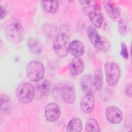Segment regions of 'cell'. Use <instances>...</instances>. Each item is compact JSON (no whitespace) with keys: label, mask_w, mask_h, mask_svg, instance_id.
Wrapping results in <instances>:
<instances>
[{"label":"cell","mask_w":132,"mask_h":132,"mask_svg":"<svg viewBox=\"0 0 132 132\" xmlns=\"http://www.w3.org/2000/svg\"><path fill=\"white\" fill-rule=\"evenodd\" d=\"M86 32L89 41L97 50L105 52L109 50L110 47L109 42L99 35L94 26H88L86 28Z\"/></svg>","instance_id":"6da1fadb"},{"label":"cell","mask_w":132,"mask_h":132,"mask_svg":"<svg viewBox=\"0 0 132 132\" xmlns=\"http://www.w3.org/2000/svg\"><path fill=\"white\" fill-rule=\"evenodd\" d=\"M7 39L13 43H19L23 39L24 30L22 25L19 22H13L8 24L5 29Z\"/></svg>","instance_id":"7a4b0ae2"},{"label":"cell","mask_w":132,"mask_h":132,"mask_svg":"<svg viewBox=\"0 0 132 132\" xmlns=\"http://www.w3.org/2000/svg\"><path fill=\"white\" fill-rule=\"evenodd\" d=\"M15 96L19 102L24 104L31 102L35 96V89L28 82L19 84L15 90Z\"/></svg>","instance_id":"3957f363"},{"label":"cell","mask_w":132,"mask_h":132,"mask_svg":"<svg viewBox=\"0 0 132 132\" xmlns=\"http://www.w3.org/2000/svg\"><path fill=\"white\" fill-rule=\"evenodd\" d=\"M70 38L65 33H60L55 38L53 48L55 54L60 57L67 56L69 53Z\"/></svg>","instance_id":"277c9868"},{"label":"cell","mask_w":132,"mask_h":132,"mask_svg":"<svg viewBox=\"0 0 132 132\" xmlns=\"http://www.w3.org/2000/svg\"><path fill=\"white\" fill-rule=\"evenodd\" d=\"M45 73L43 64L38 60L30 61L27 65L26 75L31 81L38 82L42 80Z\"/></svg>","instance_id":"5b68a950"},{"label":"cell","mask_w":132,"mask_h":132,"mask_svg":"<svg viewBox=\"0 0 132 132\" xmlns=\"http://www.w3.org/2000/svg\"><path fill=\"white\" fill-rule=\"evenodd\" d=\"M104 70L108 85L111 87L116 86L121 76L119 65L115 62H108L104 65Z\"/></svg>","instance_id":"8992f818"},{"label":"cell","mask_w":132,"mask_h":132,"mask_svg":"<svg viewBox=\"0 0 132 132\" xmlns=\"http://www.w3.org/2000/svg\"><path fill=\"white\" fill-rule=\"evenodd\" d=\"M61 115L60 106L55 103L47 104L44 108V116L46 120L50 122L57 121Z\"/></svg>","instance_id":"52a82bcc"},{"label":"cell","mask_w":132,"mask_h":132,"mask_svg":"<svg viewBox=\"0 0 132 132\" xmlns=\"http://www.w3.org/2000/svg\"><path fill=\"white\" fill-rule=\"evenodd\" d=\"M61 96L67 104H72L75 102L76 93L74 86L72 83H66L62 85Z\"/></svg>","instance_id":"ba28073f"},{"label":"cell","mask_w":132,"mask_h":132,"mask_svg":"<svg viewBox=\"0 0 132 132\" xmlns=\"http://www.w3.org/2000/svg\"><path fill=\"white\" fill-rule=\"evenodd\" d=\"M105 115L108 122L112 124H118L123 120L121 110L115 106H109L105 110Z\"/></svg>","instance_id":"9c48e42d"},{"label":"cell","mask_w":132,"mask_h":132,"mask_svg":"<svg viewBox=\"0 0 132 132\" xmlns=\"http://www.w3.org/2000/svg\"><path fill=\"white\" fill-rule=\"evenodd\" d=\"M80 85L82 91L86 94H93L95 91L93 77L89 74L86 75L81 78Z\"/></svg>","instance_id":"30bf717a"},{"label":"cell","mask_w":132,"mask_h":132,"mask_svg":"<svg viewBox=\"0 0 132 132\" xmlns=\"http://www.w3.org/2000/svg\"><path fill=\"white\" fill-rule=\"evenodd\" d=\"M84 62L79 57L73 58L69 64V72L73 76L80 74L84 71Z\"/></svg>","instance_id":"8fae6325"},{"label":"cell","mask_w":132,"mask_h":132,"mask_svg":"<svg viewBox=\"0 0 132 132\" xmlns=\"http://www.w3.org/2000/svg\"><path fill=\"white\" fill-rule=\"evenodd\" d=\"M51 90V82L48 80L44 79L37 85L35 90V95H37L39 98H46L50 94Z\"/></svg>","instance_id":"7c38bea8"},{"label":"cell","mask_w":132,"mask_h":132,"mask_svg":"<svg viewBox=\"0 0 132 132\" xmlns=\"http://www.w3.org/2000/svg\"><path fill=\"white\" fill-rule=\"evenodd\" d=\"M95 98L93 94H86L81 100L80 108L83 112L85 113H91L94 108Z\"/></svg>","instance_id":"4fadbf2b"},{"label":"cell","mask_w":132,"mask_h":132,"mask_svg":"<svg viewBox=\"0 0 132 132\" xmlns=\"http://www.w3.org/2000/svg\"><path fill=\"white\" fill-rule=\"evenodd\" d=\"M69 52L75 57H80L85 52V47L84 43L80 40H75L70 42Z\"/></svg>","instance_id":"5bb4252c"},{"label":"cell","mask_w":132,"mask_h":132,"mask_svg":"<svg viewBox=\"0 0 132 132\" xmlns=\"http://www.w3.org/2000/svg\"><path fill=\"white\" fill-rule=\"evenodd\" d=\"M103 3L105 11L110 18L116 20L120 17V10L113 2L109 1H104Z\"/></svg>","instance_id":"9a60e30c"},{"label":"cell","mask_w":132,"mask_h":132,"mask_svg":"<svg viewBox=\"0 0 132 132\" xmlns=\"http://www.w3.org/2000/svg\"><path fill=\"white\" fill-rule=\"evenodd\" d=\"M40 5L43 10L50 13H55L59 8L57 1H41Z\"/></svg>","instance_id":"2e32d148"},{"label":"cell","mask_w":132,"mask_h":132,"mask_svg":"<svg viewBox=\"0 0 132 132\" xmlns=\"http://www.w3.org/2000/svg\"><path fill=\"white\" fill-rule=\"evenodd\" d=\"M82 128V122L80 118L74 117L72 118L67 124L66 130L67 131L80 132Z\"/></svg>","instance_id":"e0dca14e"},{"label":"cell","mask_w":132,"mask_h":132,"mask_svg":"<svg viewBox=\"0 0 132 132\" xmlns=\"http://www.w3.org/2000/svg\"><path fill=\"white\" fill-rule=\"evenodd\" d=\"M1 112L4 114H9L12 110V104L10 98L6 95L1 94L0 96Z\"/></svg>","instance_id":"ac0fdd59"},{"label":"cell","mask_w":132,"mask_h":132,"mask_svg":"<svg viewBox=\"0 0 132 132\" xmlns=\"http://www.w3.org/2000/svg\"><path fill=\"white\" fill-rule=\"evenodd\" d=\"M29 50L34 54H39L42 51V45L40 41L35 38H30L27 42Z\"/></svg>","instance_id":"d6986e66"},{"label":"cell","mask_w":132,"mask_h":132,"mask_svg":"<svg viewBox=\"0 0 132 132\" xmlns=\"http://www.w3.org/2000/svg\"><path fill=\"white\" fill-rule=\"evenodd\" d=\"M93 78L96 90H101L103 86V77L102 71L100 68H97L94 71Z\"/></svg>","instance_id":"ffe728a7"},{"label":"cell","mask_w":132,"mask_h":132,"mask_svg":"<svg viewBox=\"0 0 132 132\" xmlns=\"http://www.w3.org/2000/svg\"><path fill=\"white\" fill-rule=\"evenodd\" d=\"M86 131H100V125L97 121L92 118H89L85 124Z\"/></svg>","instance_id":"44dd1931"},{"label":"cell","mask_w":132,"mask_h":132,"mask_svg":"<svg viewBox=\"0 0 132 132\" xmlns=\"http://www.w3.org/2000/svg\"><path fill=\"white\" fill-rule=\"evenodd\" d=\"M118 30H119V33L122 36H124L126 34V32H127L126 25L122 19L120 20L119 21Z\"/></svg>","instance_id":"7402d4cb"},{"label":"cell","mask_w":132,"mask_h":132,"mask_svg":"<svg viewBox=\"0 0 132 132\" xmlns=\"http://www.w3.org/2000/svg\"><path fill=\"white\" fill-rule=\"evenodd\" d=\"M120 54L122 57L125 59H128L129 57V54L128 52L127 47L124 42H122L121 44Z\"/></svg>","instance_id":"603a6c76"},{"label":"cell","mask_w":132,"mask_h":132,"mask_svg":"<svg viewBox=\"0 0 132 132\" xmlns=\"http://www.w3.org/2000/svg\"><path fill=\"white\" fill-rule=\"evenodd\" d=\"M125 93L126 96L128 97H131V84H127L125 88Z\"/></svg>","instance_id":"cb8c5ba5"},{"label":"cell","mask_w":132,"mask_h":132,"mask_svg":"<svg viewBox=\"0 0 132 132\" xmlns=\"http://www.w3.org/2000/svg\"><path fill=\"white\" fill-rule=\"evenodd\" d=\"M1 9V15H0V19L2 20L3 18H4L7 14V9L2 5H1L0 7Z\"/></svg>","instance_id":"d4e9b609"}]
</instances>
